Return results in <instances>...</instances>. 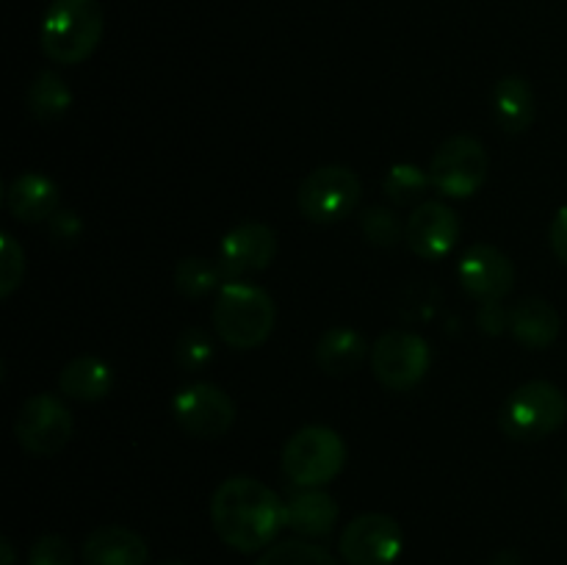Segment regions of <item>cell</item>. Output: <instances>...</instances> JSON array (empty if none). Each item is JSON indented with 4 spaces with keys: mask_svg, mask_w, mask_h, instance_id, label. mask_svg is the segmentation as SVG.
Masks as SVG:
<instances>
[{
    "mask_svg": "<svg viewBox=\"0 0 567 565\" xmlns=\"http://www.w3.org/2000/svg\"><path fill=\"white\" fill-rule=\"evenodd\" d=\"M210 524L236 552H260L288 526L286 502L252 476H230L210 496Z\"/></svg>",
    "mask_w": 567,
    "mask_h": 565,
    "instance_id": "6da1fadb",
    "label": "cell"
},
{
    "mask_svg": "<svg viewBox=\"0 0 567 565\" xmlns=\"http://www.w3.org/2000/svg\"><path fill=\"white\" fill-rule=\"evenodd\" d=\"M105 33V11L100 0H53L42 17L39 44L55 64L75 66L97 50Z\"/></svg>",
    "mask_w": 567,
    "mask_h": 565,
    "instance_id": "7a4b0ae2",
    "label": "cell"
},
{
    "mask_svg": "<svg viewBox=\"0 0 567 565\" xmlns=\"http://www.w3.org/2000/svg\"><path fill=\"white\" fill-rule=\"evenodd\" d=\"M277 321L275 299L260 286L230 280L219 288L214 305V327L233 349H255L271 336Z\"/></svg>",
    "mask_w": 567,
    "mask_h": 565,
    "instance_id": "3957f363",
    "label": "cell"
},
{
    "mask_svg": "<svg viewBox=\"0 0 567 565\" xmlns=\"http://www.w3.org/2000/svg\"><path fill=\"white\" fill-rule=\"evenodd\" d=\"M567 419V397L563 388L546 380H532L515 388L502 404L498 424L507 438L518 443L543 441L554 435Z\"/></svg>",
    "mask_w": 567,
    "mask_h": 565,
    "instance_id": "277c9868",
    "label": "cell"
},
{
    "mask_svg": "<svg viewBox=\"0 0 567 565\" xmlns=\"http://www.w3.org/2000/svg\"><path fill=\"white\" fill-rule=\"evenodd\" d=\"M347 465V443L330 427H302L282 446V471L297 487H324Z\"/></svg>",
    "mask_w": 567,
    "mask_h": 565,
    "instance_id": "5b68a950",
    "label": "cell"
},
{
    "mask_svg": "<svg viewBox=\"0 0 567 565\" xmlns=\"http://www.w3.org/2000/svg\"><path fill=\"white\" fill-rule=\"evenodd\" d=\"M487 170H491V161H487V150L480 138L474 136H460L446 138L441 147L435 150L430 161V177L432 186L441 194L454 199L474 197L487 181Z\"/></svg>",
    "mask_w": 567,
    "mask_h": 565,
    "instance_id": "8992f818",
    "label": "cell"
},
{
    "mask_svg": "<svg viewBox=\"0 0 567 565\" xmlns=\"http://www.w3.org/2000/svg\"><path fill=\"white\" fill-rule=\"evenodd\" d=\"M360 177L349 166L327 164L310 172L297 188V205L305 219L316 225H330V222L343 219L360 203Z\"/></svg>",
    "mask_w": 567,
    "mask_h": 565,
    "instance_id": "52a82bcc",
    "label": "cell"
},
{
    "mask_svg": "<svg viewBox=\"0 0 567 565\" xmlns=\"http://www.w3.org/2000/svg\"><path fill=\"white\" fill-rule=\"evenodd\" d=\"M432 366L430 343L410 330H388L371 349L374 377L391 391H410L426 377Z\"/></svg>",
    "mask_w": 567,
    "mask_h": 565,
    "instance_id": "ba28073f",
    "label": "cell"
},
{
    "mask_svg": "<svg viewBox=\"0 0 567 565\" xmlns=\"http://www.w3.org/2000/svg\"><path fill=\"white\" fill-rule=\"evenodd\" d=\"M14 438L25 452L50 458L72 438V413L53 393H33L14 419Z\"/></svg>",
    "mask_w": 567,
    "mask_h": 565,
    "instance_id": "9c48e42d",
    "label": "cell"
},
{
    "mask_svg": "<svg viewBox=\"0 0 567 565\" xmlns=\"http://www.w3.org/2000/svg\"><path fill=\"white\" fill-rule=\"evenodd\" d=\"M172 415L188 435L214 441L230 432L236 421V402L214 382H192L175 393Z\"/></svg>",
    "mask_w": 567,
    "mask_h": 565,
    "instance_id": "30bf717a",
    "label": "cell"
},
{
    "mask_svg": "<svg viewBox=\"0 0 567 565\" xmlns=\"http://www.w3.org/2000/svg\"><path fill=\"white\" fill-rule=\"evenodd\" d=\"M338 548L347 565H393L404 548L402 526L385 513H363L349 521Z\"/></svg>",
    "mask_w": 567,
    "mask_h": 565,
    "instance_id": "8fae6325",
    "label": "cell"
},
{
    "mask_svg": "<svg viewBox=\"0 0 567 565\" xmlns=\"http://www.w3.org/2000/svg\"><path fill=\"white\" fill-rule=\"evenodd\" d=\"M460 233H463V225H460L457 210L449 208L441 199H424L415 205L404 225V242L419 258L441 260L457 247Z\"/></svg>",
    "mask_w": 567,
    "mask_h": 565,
    "instance_id": "7c38bea8",
    "label": "cell"
},
{
    "mask_svg": "<svg viewBox=\"0 0 567 565\" xmlns=\"http://www.w3.org/2000/svg\"><path fill=\"white\" fill-rule=\"evenodd\" d=\"M277 255V233L264 222H244L233 227L219 244V266L225 282L269 269Z\"/></svg>",
    "mask_w": 567,
    "mask_h": 565,
    "instance_id": "4fadbf2b",
    "label": "cell"
},
{
    "mask_svg": "<svg viewBox=\"0 0 567 565\" xmlns=\"http://www.w3.org/2000/svg\"><path fill=\"white\" fill-rule=\"evenodd\" d=\"M460 282L465 291L480 302H496L513 291L515 269L513 260L493 244H471L457 266Z\"/></svg>",
    "mask_w": 567,
    "mask_h": 565,
    "instance_id": "5bb4252c",
    "label": "cell"
},
{
    "mask_svg": "<svg viewBox=\"0 0 567 565\" xmlns=\"http://www.w3.org/2000/svg\"><path fill=\"white\" fill-rule=\"evenodd\" d=\"M150 548L138 532L127 526H97L83 541V565H147Z\"/></svg>",
    "mask_w": 567,
    "mask_h": 565,
    "instance_id": "9a60e30c",
    "label": "cell"
},
{
    "mask_svg": "<svg viewBox=\"0 0 567 565\" xmlns=\"http://www.w3.org/2000/svg\"><path fill=\"white\" fill-rule=\"evenodd\" d=\"M59 186L39 172H22L6 188V208L14 219L28 222V225L48 222L59 210Z\"/></svg>",
    "mask_w": 567,
    "mask_h": 565,
    "instance_id": "2e32d148",
    "label": "cell"
},
{
    "mask_svg": "<svg viewBox=\"0 0 567 565\" xmlns=\"http://www.w3.org/2000/svg\"><path fill=\"white\" fill-rule=\"evenodd\" d=\"M559 319L557 308L540 297L520 299L513 310H509V330H513L515 341L524 343L529 349H546L557 341Z\"/></svg>",
    "mask_w": 567,
    "mask_h": 565,
    "instance_id": "e0dca14e",
    "label": "cell"
},
{
    "mask_svg": "<svg viewBox=\"0 0 567 565\" xmlns=\"http://www.w3.org/2000/svg\"><path fill=\"white\" fill-rule=\"evenodd\" d=\"M286 521L297 535L324 537L338 521V504L319 487H302L286 502Z\"/></svg>",
    "mask_w": 567,
    "mask_h": 565,
    "instance_id": "ac0fdd59",
    "label": "cell"
},
{
    "mask_svg": "<svg viewBox=\"0 0 567 565\" xmlns=\"http://www.w3.org/2000/svg\"><path fill=\"white\" fill-rule=\"evenodd\" d=\"M111 388H114V371L94 355H81V358L70 360L59 374V391L78 402H100L109 397Z\"/></svg>",
    "mask_w": 567,
    "mask_h": 565,
    "instance_id": "d6986e66",
    "label": "cell"
},
{
    "mask_svg": "<svg viewBox=\"0 0 567 565\" xmlns=\"http://www.w3.org/2000/svg\"><path fill=\"white\" fill-rule=\"evenodd\" d=\"M369 343L352 327H332L316 343V363L324 374L347 377L363 366Z\"/></svg>",
    "mask_w": 567,
    "mask_h": 565,
    "instance_id": "ffe728a7",
    "label": "cell"
},
{
    "mask_svg": "<svg viewBox=\"0 0 567 565\" xmlns=\"http://www.w3.org/2000/svg\"><path fill=\"white\" fill-rule=\"evenodd\" d=\"M493 109L507 133H524L535 122V92L520 75H504L493 89Z\"/></svg>",
    "mask_w": 567,
    "mask_h": 565,
    "instance_id": "44dd1931",
    "label": "cell"
},
{
    "mask_svg": "<svg viewBox=\"0 0 567 565\" xmlns=\"http://www.w3.org/2000/svg\"><path fill=\"white\" fill-rule=\"evenodd\" d=\"M25 105L37 120L53 122L64 116L72 105V92L59 72L42 70L25 92Z\"/></svg>",
    "mask_w": 567,
    "mask_h": 565,
    "instance_id": "7402d4cb",
    "label": "cell"
},
{
    "mask_svg": "<svg viewBox=\"0 0 567 565\" xmlns=\"http://www.w3.org/2000/svg\"><path fill=\"white\" fill-rule=\"evenodd\" d=\"M225 275H221V266L216 260L208 258H183L181 264L175 266V288L183 294V297H205L214 288L221 286Z\"/></svg>",
    "mask_w": 567,
    "mask_h": 565,
    "instance_id": "603a6c76",
    "label": "cell"
},
{
    "mask_svg": "<svg viewBox=\"0 0 567 565\" xmlns=\"http://www.w3.org/2000/svg\"><path fill=\"white\" fill-rule=\"evenodd\" d=\"M430 186H432L430 172H424L421 166H415V164L391 166L385 175V183H382V188H385V194L391 203L413 205V208L415 205L424 203V194Z\"/></svg>",
    "mask_w": 567,
    "mask_h": 565,
    "instance_id": "cb8c5ba5",
    "label": "cell"
},
{
    "mask_svg": "<svg viewBox=\"0 0 567 565\" xmlns=\"http://www.w3.org/2000/svg\"><path fill=\"white\" fill-rule=\"evenodd\" d=\"M255 565H338V559L327 548L293 537V541H282L266 548Z\"/></svg>",
    "mask_w": 567,
    "mask_h": 565,
    "instance_id": "d4e9b609",
    "label": "cell"
},
{
    "mask_svg": "<svg viewBox=\"0 0 567 565\" xmlns=\"http://www.w3.org/2000/svg\"><path fill=\"white\" fill-rule=\"evenodd\" d=\"M175 360L183 371H203L214 360V343H210L208 332L199 327H186L177 336Z\"/></svg>",
    "mask_w": 567,
    "mask_h": 565,
    "instance_id": "484cf974",
    "label": "cell"
},
{
    "mask_svg": "<svg viewBox=\"0 0 567 565\" xmlns=\"http://www.w3.org/2000/svg\"><path fill=\"white\" fill-rule=\"evenodd\" d=\"M360 227H363V236L377 247H393L399 238H404L402 222L396 219L391 208H369L363 214Z\"/></svg>",
    "mask_w": 567,
    "mask_h": 565,
    "instance_id": "4316f807",
    "label": "cell"
},
{
    "mask_svg": "<svg viewBox=\"0 0 567 565\" xmlns=\"http://www.w3.org/2000/svg\"><path fill=\"white\" fill-rule=\"evenodd\" d=\"M25 275V255L14 242L11 233H3V247H0V297H11L20 288Z\"/></svg>",
    "mask_w": 567,
    "mask_h": 565,
    "instance_id": "83f0119b",
    "label": "cell"
},
{
    "mask_svg": "<svg viewBox=\"0 0 567 565\" xmlns=\"http://www.w3.org/2000/svg\"><path fill=\"white\" fill-rule=\"evenodd\" d=\"M28 565H72V548L61 535H42L28 552Z\"/></svg>",
    "mask_w": 567,
    "mask_h": 565,
    "instance_id": "f1b7e54d",
    "label": "cell"
},
{
    "mask_svg": "<svg viewBox=\"0 0 567 565\" xmlns=\"http://www.w3.org/2000/svg\"><path fill=\"white\" fill-rule=\"evenodd\" d=\"M48 230H50V238H53L55 247H72V244L81 238L83 222L75 210L61 208L48 219Z\"/></svg>",
    "mask_w": 567,
    "mask_h": 565,
    "instance_id": "f546056e",
    "label": "cell"
},
{
    "mask_svg": "<svg viewBox=\"0 0 567 565\" xmlns=\"http://www.w3.org/2000/svg\"><path fill=\"white\" fill-rule=\"evenodd\" d=\"M476 325L487 336H502L504 327H509V310L504 308L502 299H496V302H482L480 314H476Z\"/></svg>",
    "mask_w": 567,
    "mask_h": 565,
    "instance_id": "4dcf8cb0",
    "label": "cell"
},
{
    "mask_svg": "<svg viewBox=\"0 0 567 565\" xmlns=\"http://www.w3.org/2000/svg\"><path fill=\"white\" fill-rule=\"evenodd\" d=\"M551 249L567 266V205L557 210V216H554L551 222Z\"/></svg>",
    "mask_w": 567,
    "mask_h": 565,
    "instance_id": "1f68e13d",
    "label": "cell"
},
{
    "mask_svg": "<svg viewBox=\"0 0 567 565\" xmlns=\"http://www.w3.org/2000/svg\"><path fill=\"white\" fill-rule=\"evenodd\" d=\"M0 557H3V565H14V548H11V543L6 541H0Z\"/></svg>",
    "mask_w": 567,
    "mask_h": 565,
    "instance_id": "d6a6232c",
    "label": "cell"
},
{
    "mask_svg": "<svg viewBox=\"0 0 567 565\" xmlns=\"http://www.w3.org/2000/svg\"><path fill=\"white\" fill-rule=\"evenodd\" d=\"M161 565H186V563H181V559H169V563H161Z\"/></svg>",
    "mask_w": 567,
    "mask_h": 565,
    "instance_id": "836d02e7",
    "label": "cell"
},
{
    "mask_svg": "<svg viewBox=\"0 0 567 565\" xmlns=\"http://www.w3.org/2000/svg\"><path fill=\"white\" fill-rule=\"evenodd\" d=\"M565 504H567V485H565Z\"/></svg>",
    "mask_w": 567,
    "mask_h": 565,
    "instance_id": "e575fe53",
    "label": "cell"
}]
</instances>
